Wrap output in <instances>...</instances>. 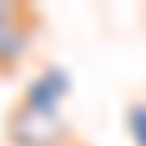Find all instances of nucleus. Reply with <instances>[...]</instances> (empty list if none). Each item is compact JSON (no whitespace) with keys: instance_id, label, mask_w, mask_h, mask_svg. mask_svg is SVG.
Returning a JSON list of instances; mask_svg holds the SVG:
<instances>
[{"instance_id":"f257e3e1","label":"nucleus","mask_w":146,"mask_h":146,"mask_svg":"<svg viewBox=\"0 0 146 146\" xmlns=\"http://www.w3.org/2000/svg\"><path fill=\"white\" fill-rule=\"evenodd\" d=\"M4 131L12 146H69V127L62 119V111H42L23 100L8 111Z\"/></svg>"},{"instance_id":"f03ea898","label":"nucleus","mask_w":146,"mask_h":146,"mask_svg":"<svg viewBox=\"0 0 146 146\" xmlns=\"http://www.w3.org/2000/svg\"><path fill=\"white\" fill-rule=\"evenodd\" d=\"M35 31H38V19L31 8L12 4V0L0 4V73H12L27 58L31 42H35Z\"/></svg>"},{"instance_id":"7ed1b4c3","label":"nucleus","mask_w":146,"mask_h":146,"mask_svg":"<svg viewBox=\"0 0 146 146\" xmlns=\"http://www.w3.org/2000/svg\"><path fill=\"white\" fill-rule=\"evenodd\" d=\"M69 88H73V81H69L66 66H46L27 81L19 100L31 108H42V111H62V100L69 96Z\"/></svg>"},{"instance_id":"20e7f679","label":"nucleus","mask_w":146,"mask_h":146,"mask_svg":"<svg viewBox=\"0 0 146 146\" xmlns=\"http://www.w3.org/2000/svg\"><path fill=\"white\" fill-rule=\"evenodd\" d=\"M127 131H131L135 146H146V100H135L127 108Z\"/></svg>"}]
</instances>
